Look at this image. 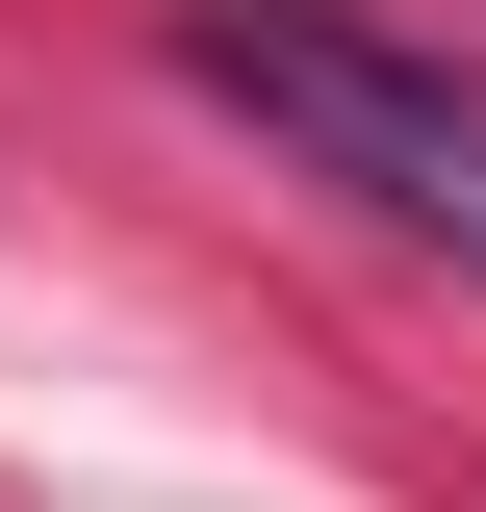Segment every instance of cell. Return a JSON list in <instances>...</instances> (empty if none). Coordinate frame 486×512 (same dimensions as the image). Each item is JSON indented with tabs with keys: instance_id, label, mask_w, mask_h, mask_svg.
<instances>
[{
	"instance_id": "6da1fadb",
	"label": "cell",
	"mask_w": 486,
	"mask_h": 512,
	"mask_svg": "<svg viewBox=\"0 0 486 512\" xmlns=\"http://www.w3.org/2000/svg\"><path fill=\"white\" fill-rule=\"evenodd\" d=\"M180 77L256 128V154H307L333 205H384V231H435L486 282V77L461 52H410L359 0H180Z\"/></svg>"
}]
</instances>
